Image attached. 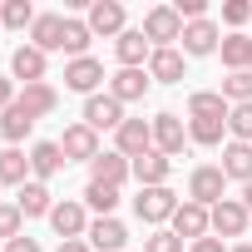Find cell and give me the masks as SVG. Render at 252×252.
<instances>
[{
    "instance_id": "1",
    "label": "cell",
    "mask_w": 252,
    "mask_h": 252,
    "mask_svg": "<svg viewBox=\"0 0 252 252\" xmlns=\"http://www.w3.org/2000/svg\"><path fill=\"white\" fill-rule=\"evenodd\" d=\"M154 149V119H124L119 129H114V154H124V158H144Z\"/></svg>"
},
{
    "instance_id": "2",
    "label": "cell",
    "mask_w": 252,
    "mask_h": 252,
    "mask_svg": "<svg viewBox=\"0 0 252 252\" xmlns=\"http://www.w3.org/2000/svg\"><path fill=\"white\" fill-rule=\"evenodd\" d=\"M144 40H149L154 50H173V40H183L178 10H173V5H154V10L144 15Z\"/></svg>"
},
{
    "instance_id": "3",
    "label": "cell",
    "mask_w": 252,
    "mask_h": 252,
    "mask_svg": "<svg viewBox=\"0 0 252 252\" xmlns=\"http://www.w3.org/2000/svg\"><path fill=\"white\" fill-rule=\"evenodd\" d=\"M134 213H139V222H149V227H158V222H168L173 213H178V193L163 183V188H139V198H134Z\"/></svg>"
},
{
    "instance_id": "4",
    "label": "cell",
    "mask_w": 252,
    "mask_h": 252,
    "mask_svg": "<svg viewBox=\"0 0 252 252\" xmlns=\"http://www.w3.org/2000/svg\"><path fill=\"white\" fill-rule=\"evenodd\" d=\"M222 188H227V173H222L218 163H203V168L188 173V198L203 203V208H218V203H222Z\"/></svg>"
},
{
    "instance_id": "5",
    "label": "cell",
    "mask_w": 252,
    "mask_h": 252,
    "mask_svg": "<svg viewBox=\"0 0 252 252\" xmlns=\"http://www.w3.org/2000/svg\"><path fill=\"white\" fill-rule=\"evenodd\" d=\"M60 154H64V163H94L104 149H99V134L89 124H69L64 139H60Z\"/></svg>"
},
{
    "instance_id": "6",
    "label": "cell",
    "mask_w": 252,
    "mask_h": 252,
    "mask_svg": "<svg viewBox=\"0 0 252 252\" xmlns=\"http://www.w3.org/2000/svg\"><path fill=\"white\" fill-rule=\"evenodd\" d=\"M50 227H55L64 242H79V237L89 232V218H84V198H64V203H55V208H50Z\"/></svg>"
},
{
    "instance_id": "7",
    "label": "cell",
    "mask_w": 252,
    "mask_h": 252,
    "mask_svg": "<svg viewBox=\"0 0 252 252\" xmlns=\"http://www.w3.org/2000/svg\"><path fill=\"white\" fill-rule=\"evenodd\" d=\"M173 232L183 237V242H198V237H208L213 232V208H203V203H178V213H173Z\"/></svg>"
},
{
    "instance_id": "8",
    "label": "cell",
    "mask_w": 252,
    "mask_h": 252,
    "mask_svg": "<svg viewBox=\"0 0 252 252\" xmlns=\"http://www.w3.org/2000/svg\"><path fill=\"white\" fill-rule=\"evenodd\" d=\"M84 237H89L94 252H124V247H129V227H124L119 218H94Z\"/></svg>"
},
{
    "instance_id": "9",
    "label": "cell",
    "mask_w": 252,
    "mask_h": 252,
    "mask_svg": "<svg viewBox=\"0 0 252 252\" xmlns=\"http://www.w3.org/2000/svg\"><path fill=\"white\" fill-rule=\"evenodd\" d=\"M99 79H104V64H99L94 55H84V60H69V64H64V89H74V94H89V99H94Z\"/></svg>"
},
{
    "instance_id": "10",
    "label": "cell",
    "mask_w": 252,
    "mask_h": 252,
    "mask_svg": "<svg viewBox=\"0 0 252 252\" xmlns=\"http://www.w3.org/2000/svg\"><path fill=\"white\" fill-rule=\"evenodd\" d=\"M84 124L94 134L99 129H119V124H124V104L114 94H94V99H84Z\"/></svg>"
},
{
    "instance_id": "11",
    "label": "cell",
    "mask_w": 252,
    "mask_h": 252,
    "mask_svg": "<svg viewBox=\"0 0 252 252\" xmlns=\"http://www.w3.org/2000/svg\"><path fill=\"white\" fill-rule=\"evenodd\" d=\"M247 208H242V198H222L218 208H213V232L218 237H242L247 232Z\"/></svg>"
},
{
    "instance_id": "12",
    "label": "cell",
    "mask_w": 252,
    "mask_h": 252,
    "mask_svg": "<svg viewBox=\"0 0 252 252\" xmlns=\"http://www.w3.org/2000/svg\"><path fill=\"white\" fill-rule=\"evenodd\" d=\"M84 25L94 30V35H124V5H119V0H94V5H89V15H84Z\"/></svg>"
},
{
    "instance_id": "13",
    "label": "cell",
    "mask_w": 252,
    "mask_h": 252,
    "mask_svg": "<svg viewBox=\"0 0 252 252\" xmlns=\"http://www.w3.org/2000/svg\"><path fill=\"white\" fill-rule=\"evenodd\" d=\"M114 55H119V69H144V60L154 55V45L144 40V30H124L114 40Z\"/></svg>"
},
{
    "instance_id": "14",
    "label": "cell",
    "mask_w": 252,
    "mask_h": 252,
    "mask_svg": "<svg viewBox=\"0 0 252 252\" xmlns=\"http://www.w3.org/2000/svg\"><path fill=\"white\" fill-rule=\"evenodd\" d=\"M149 69H119V74H109V94L119 99V104H134V99H144L149 94Z\"/></svg>"
},
{
    "instance_id": "15",
    "label": "cell",
    "mask_w": 252,
    "mask_h": 252,
    "mask_svg": "<svg viewBox=\"0 0 252 252\" xmlns=\"http://www.w3.org/2000/svg\"><path fill=\"white\" fill-rule=\"evenodd\" d=\"M183 144H188L183 119H178V114H158V119H154V149L173 158V154H183Z\"/></svg>"
},
{
    "instance_id": "16",
    "label": "cell",
    "mask_w": 252,
    "mask_h": 252,
    "mask_svg": "<svg viewBox=\"0 0 252 252\" xmlns=\"http://www.w3.org/2000/svg\"><path fill=\"white\" fill-rule=\"evenodd\" d=\"M168 173H173V158H168V154H158V149H149L144 158H134V178H139L144 188H163V183H168Z\"/></svg>"
},
{
    "instance_id": "17",
    "label": "cell",
    "mask_w": 252,
    "mask_h": 252,
    "mask_svg": "<svg viewBox=\"0 0 252 252\" xmlns=\"http://www.w3.org/2000/svg\"><path fill=\"white\" fill-rule=\"evenodd\" d=\"M129 173H134V163L124 158V154H99V158L89 163V183H109V188H119Z\"/></svg>"
},
{
    "instance_id": "18",
    "label": "cell",
    "mask_w": 252,
    "mask_h": 252,
    "mask_svg": "<svg viewBox=\"0 0 252 252\" xmlns=\"http://www.w3.org/2000/svg\"><path fill=\"white\" fill-rule=\"evenodd\" d=\"M10 74H15V79H25V84H45V50L20 45V50L10 55Z\"/></svg>"
},
{
    "instance_id": "19",
    "label": "cell",
    "mask_w": 252,
    "mask_h": 252,
    "mask_svg": "<svg viewBox=\"0 0 252 252\" xmlns=\"http://www.w3.org/2000/svg\"><path fill=\"white\" fill-rule=\"evenodd\" d=\"M183 55H213L218 50V25L213 20H193V25H183Z\"/></svg>"
},
{
    "instance_id": "20",
    "label": "cell",
    "mask_w": 252,
    "mask_h": 252,
    "mask_svg": "<svg viewBox=\"0 0 252 252\" xmlns=\"http://www.w3.org/2000/svg\"><path fill=\"white\" fill-rule=\"evenodd\" d=\"M218 168H222L227 178H237V183H252V144H237V139H232V144L222 149V163H218Z\"/></svg>"
},
{
    "instance_id": "21",
    "label": "cell",
    "mask_w": 252,
    "mask_h": 252,
    "mask_svg": "<svg viewBox=\"0 0 252 252\" xmlns=\"http://www.w3.org/2000/svg\"><path fill=\"white\" fill-rule=\"evenodd\" d=\"M60 40H64V15H40L35 25H30V45L35 50H60Z\"/></svg>"
},
{
    "instance_id": "22",
    "label": "cell",
    "mask_w": 252,
    "mask_h": 252,
    "mask_svg": "<svg viewBox=\"0 0 252 252\" xmlns=\"http://www.w3.org/2000/svg\"><path fill=\"white\" fill-rule=\"evenodd\" d=\"M149 79L178 84V79H183V55H178V50H154V55H149Z\"/></svg>"
},
{
    "instance_id": "23",
    "label": "cell",
    "mask_w": 252,
    "mask_h": 252,
    "mask_svg": "<svg viewBox=\"0 0 252 252\" xmlns=\"http://www.w3.org/2000/svg\"><path fill=\"white\" fill-rule=\"evenodd\" d=\"M60 168H64V154H60V144H35V149H30V173H35V183L55 178Z\"/></svg>"
},
{
    "instance_id": "24",
    "label": "cell",
    "mask_w": 252,
    "mask_h": 252,
    "mask_svg": "<svg viewBox=\"0 0 252 252\" xmlns=\"http://www.w3.org/2000/svg\"><path fill=\"white\" fill-rule=\"evenodd\" d=\"M55 104H60L55 84H25V94H20V109H25V114H35V119L55 114Z\"/></svg>"
},
{
    "instance_id": "25",
    "label": "cell",
    "mask_w": 252,
    "mask_h": 252,
    "mask_svg": "<svg viewBox=\"0 0 252 252\" xmlns=\"http://www.w3.org/2000/svg\"><path fill=\"white\" fill-rule=\"evenodd\" d=\"M188 114H193V119H227L232 104H227L218 89H198V94L188 99Z\"/></svg>"
},
{
    "instance_id": "26",
    "label": "cell",
    "mask_w": 252,
    "mask_h": 252,
    "mask_svg": "<svg viewBox=\"0 0 252 252\" xmlns=\"http://www.w3.org/2000/svg\"><path fill=\"white\" fill-rule=\"evenodd\" d=\"M15 208H20L25 218H50V208H55V203H50V188L30 178V183L20 188V198H15Z\"/></svg>"
},
{
    "instance_id": "27",
    "label": "cell",
    "mask_w": 252,
    "mask_h": 252,
    "mask_svg": "<svg viewBox=\"0 0 252 252\" xmlns=\"http://www.w3.org/2000/svg\"><path fill=\"white\" fill-rule=\"evenodd\" d=\"M30 129H35V114H25V109H20V99H15V104H10L5 114H0V134L10 139V149H15V144H20V139H25Z\"/></svg>"
},
{
    "instance_id": "28",
    "label": "cell",
    "mask_w": 252,
    "mask_h": 252,
    "mask_svg": "<svg viewBox=\"0 0 252 252\" xmlns=\"http://www.w3.org/2000/svg\"><path fill=\"white\" fill-rule=\"evenodd\" d=\"M89 40H94V30H89L84 20H74V15H64V40H60V50H69L74 60H84V50H89Z\"/></svg>"
},
{
    "instance_id": "29",
    "label": "cell",
    "mask_w": 252,
    "mask_h": 252,
    "mask_svg": "<svg viewBox=\"0 0 252 252\" xmlns=\"http://www.w3.org/2000/svg\"><path fill=\"white\" fill-rule=\"evenodd\" d=\"M222 64H227L232 74L247 69V64H252V40H247V35H227V40H222Z\"/></svg>"
},
{
    "instance_id": "30",
    "label": "cell",
    "mask_w": 252,
    "mask_h": 252,
    "mask_svg": "<svg viewBox=\"0 0 252 252\" xmlns=\"http://www.w3.org/2000/svg\"><path fill=\"white\" fill-rule=\"evenodd\" d=\"M84 208H94L99 218H114V208H119V188H109V183H89V188H84Z\"/></svg>"
},
{
    "instance_id": "31",
    "label": "cell",
    "mask_w": 252,
    "mask_h": 252,
    "mask_svg": "<svg viewBox=\"0 0 252 252\" xmlns=\"http://www.w3.org/2000/svg\"><path fill=\"white\" fill-rule=\"evenodd\" d=\"M25 173H30V154H20V149L0 154V183H20L25 188Z\"/></svg>"
},
{
    "instance_id": "32",
    "label": "cell",
    "mask_w": 252,
    "mask_h": 252,
    "mask_svg": "<svg viewBox=\"0 0 252 252\" xmlns=\"http://www.w3.org/2000/svg\"><path fill=\"white\" fill-rule=\"evenodd\" d=\"M40 15L30 10V0H5V5H0V25L5 30H25V25H35Z\"/></svg>"
},
{
    "instance_id": "33",
    "label": "cell",
    "mask_w": 252,
    "mask_h": 252,
    "mask_svg": "<svg viewBox=\"0 0 252 252\" xmlns=\"http://www.w3.org/2000/svg\"><path fill=\"white\" fill-rule=\"evenodd\" d=\"M222 129H227V119H193L188 124V139L203 144V149H213V144H222Z\"/></svg>"
},
{
    "instance_id": "34",
    "label": "cell",
    "mask_w": 252,
    "mask_h": 252,
    "mask_svg": "<svg viewBox=\"0 0 252 252\" xmlns=\"http://www.w3.org/2000/svg\"><path fill=\"white\" fill-rule=\"evenodd\" d=\"M222 99L227 104H252V69H237L222 79Z\"/></svg>"
},
{
    "instance_id": "35",
    "label": "cell",
    "mask_w": 252,
    "mask_h": 252,
    "mask_svg": "<svg viewBox=\"0 0 252 252\" xmlns=\"http://www.w3.org/2000/svg\"><path fill=\"white\" fill-rule=\"evenodd\" d=\"M227 134H232L237 144H252V104H232V114H227Z\"/></svg>"
},
{
    "instance_id": "36",
    "label": "cell",
    "mask_w": 252,
    "mask_h": 252,
    "mask_svg": "<svg viewBox=\"0 0 252 252\" xmlns=\"http://www.w3.org/2000/svg\"><path fill=\"white\" fill-rule=\"evenodd\" d=\"M144 252H183V237H178V232H163V227H154V232L144 237Z\"/></svg>"
},
{
    "instance_id": "37",
    "label": "cell",
    "mask_w": 252,
    "mask_h": 252,
    "mask_svg": "<svg viewBox=\"0 0 252 252\" xmlns=\"http://www.w3.org/2000/svg\"><path fill=\"white\" fill-rule=\"evenodd\" d=\"M20 222H25V213H20L15 203H0V237L15 242V237H20Z\"/></svg>"
},
{
    "instance_id": "38",
    "label": "cell",
    "mask_w": 252,
    "mask_h": 252,
    "mask_svg": "<svg viewBox=\"0 0 252 252\" xmlns=\"http://www.w3.org/2000/svg\"><path fill=\"white\" fill-rule=\"evenodd\" d=\"M222 20H227V25H242V20H252V5H247V0H227V5H222Z\"/></svg>"
},
{
    "instance_id": "39",
    "label": "cell",
    "mask_w": 252,
    "mask_h": 252,
    "mask_svg": "<svg viewBox=\"0 0 252 252\" xmlns=\"http://www.w3.org/2000/svg\"><path fill=\"white\" fill-rule=\"evenodd\" d=\"M15 99H20V94H15V79H0V114H5Z\"/></svg>"
},
{
    "instance_id": "40",
    "label": "cell",
    "mask_w": 252,
    "mask_h": 252,
    "mask_svg": "<svg viewBox=\"0 0 252 252\" xmlns=\"http://www.w3.org/2000/svg\"><path fill=\"white\" fill-rule=\"evenodd\" d=\"M5 252H40V242H35V237H25V232H20V237H15V242H5Z\"/></svg>"
},
{
    "instance_id": "41",
    "label": "cell",
    "mask_w": 252,
    "mask_h": 252,
    "mask_svg": "<svg viewBox=\"0 0 252 252\" xmlns=\"http://www.w3.org/2000/svg\"><path fill=\"white\" fill-rule=\"evenodd\" d=\"M193 252H222V242H218V237H198V242H193Z\"/></svg>"
},
{
    "instance_id": "42",
    "label": "cell",
    "mask_w": 252,
    "mask_h": 252,
    "mask_svg": "<svg viewBox=\"0 0 252 252\" xmlns=\"http://www.w3.org/2000/svg\"><path fill=\"white\" fill-rule=\"evenodd\" d=\"M60 252H89V242L79 237V242H60Z\"/></svg>"
},
{
    "instance_id": "43",
    "label": "cell",
    "mask_w": 252,
    "mask_h": 252,
    "mask_svg": "<svg viewBox=\"0 0 252 252\" xmlns=\"http://www.w3.org/2000/svg\"><path fill=\"white\" fill-rule=\"evenodd\" d=\"M242 208L252 213V183H242Z\"/></svg>"
},
{
    "instance_id": "44",
    "label": "cell",
    "mask_w": 252,
    "mask_h": 252,
    "mask_svg": "<svg viewBox=\"0 0 252 252\" xmlns=\"http://www.w3.org/2000/svg\"><path fill=\"white\" fill-rule=\"evenodd\" d=\"M232 252H252V242H242V247H232Z\"/></svg>"
},
{
    "instance_id": "45",
    "label": "cell",
    "mask_w": 252,
    "mask_h": 252,
    "mask_svg": "<svg viewBox=\"0 0 252 252\" xmlns=\"http://www.w3.org/2000/svg\"><path fill=\"white\" fill-rule=\"evenodd\" d=\"M247 69H252V64H247Z\"/></svg>"
}]
</instances>
